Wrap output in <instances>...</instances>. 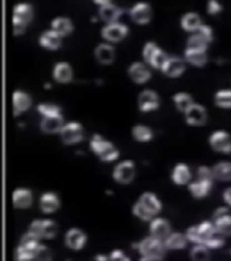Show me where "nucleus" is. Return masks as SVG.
Instances as JSON below:
<instances>
[{
	"mask_svg": "<svg viewBox=\"0 0 231 261\" xmlns=\"http://www.w3.org/2000/svg\"><path fill=\"white\" fill-rule=\"evenodd\" d=\"M222 10V7L218 0H209L207 4V11L210 15H217Z\"/></svg>",
	"mask_w": 231,
	"mask_h": 261,
	"instance_id": "nucleus-47",
	"label": "nucleus"
},
{
	"mask_svg": "<svg viewBox=\"0 0 231 261\" xmlns=\"http://www.w3.org/2000/svg\"><path fill=\"white\" fill-rule=\"evenodd\" d=\"M132 136L139 143H148L154 138V132L146 125L137 124L133 127Z\"/></svg>",
	"mask_w": 231,
	"mask_h": 261,
	"instance_id": "nucleus-31",
	"label": "nucleus"
},
{
	"mask_svg": "<svg viewBox=\"0 0 231 261\" xmlns=\"http://www.w3.org/2000/svg\"><path fill=\"white\" fill-rule=\"evenodd\" d=\"M38 112L43 115V117L46 116H52L61 114L60 107L52 104H41L38 105Z\"/></svg>",
	"mask_w": 231,
	"mask_h": 261,
	"instance_id": "nucleus-42",
	"label": "nucleus"
},
{
	"mask_svg": "<svg viewBox=\"0 0 231 261\" xmlns=\"http://www.w3.org/2000/svg\"><path fill=\"white\" fill-rule=\"evenodd\" d=\"M121 15H122V10L118 6L112 4L110 2H107L100 6L99 17L107 24L118 21V19L121 17Z\"/></svg>",
	"mask_w": 231,
	"mask_h": 261,
	"instance_id": "nucleus-23",
	"label": "nucleus"
},
{
	"mask_svg": "<svg viewBox=\"0 0 231 261\" xmlns=\"http://www.w3.org/2000/svg\"><path fill=\"white\" fill-rule=\"evenodd\" d=\"M191 257L195 261L209 260L210 249L203 244H196L191 250Z\"/></svg>",
	"mask_w": 231,
	"mask_h": 261,
	"instance_id": "nucleus-37",
	"label": "nucleus"
},
{
	"mask_svg": "<svg viewBox=\"0 0 231 261\" xmlns=\"http://www.w3.org/2000/svg\"><path fill=\"white\" fill-rule=\"evenodd\" d=\"M228 212H229V209L227 207H225V206L218 207V209H215L214 213H213V219L222 216L224 214L228 213Z\"/></svg>",
	"mask_w": 231,
	"mask_h": 261,
	"instance_id": "nucleus-49",
	"label": "nucleus"
},
{
	"mask_svg": "<svg viewBox=\"0 0 231 261\" xmlns=\"http://www.w3.org/2000/svg\"><path fill=\"white\" fill-rule=\"evenodd\" d=\"M58 232V226L51 220H43L40 222V233L41 239H52Z\"/></svg>",
	"mask_w": 231,
	"mask_h": 261,
	"instance_id": "nucleus-33",
	"label": "nucleus"
},
{
	"mask_svg": "<svg viewBox=\"0 0 231 261\" xmlns=\"http://www.w3.org/2000/svg\"><path fill=\"white\" fill-rule=\"evenodd\" d=\"M64 126V118L62 114L43 117L41 123V129L46 134H55L61 132Z\"/></svg>",
	"mask_w": 231,
	"mask_h": 261,
	"instance_id": "nucleus-25",
	"label": "nucleus"
},
{
	"mask_svg": "<svg viewBox=\"0 0 231 261\" xmlns=\"http://www.w3.org/2000/svg\"><path fill=\"white\" fill-rule=\"evenodd\" d=\"M108 259L120 261L129 260V257H127V256L125 255V253L123 252L122 250H120V249H115V250H113V251L110 253V255H109V257H108Z\"/></svg>",
	"mask_w": 231,
	"mask_h": 261,
	"instance_id": "nucleus-48",
	"label": "nucleus"
},
{
	"mask_svg": "<svg viewBox=\"0 0 231 261\" xmlns=\"http://www.w3.org/2000/svg\"><path fill=\"white\" fill-rule=\"evenodd\" d=\"M96 59L102 65H110L115 59V48L110 44H99L95 49Z\"/></svg>",
	"mask_w": 231,
	"mask_h": 261,
	"instance_id": "nucleus-20",
	"label": "nucleus"
},
{
	"mask_svg": "<svg viewBox=\"0 0 231 261\" xmlns=\"http://www.w3.org/2000/svg\"><path fill=\"white\" fill-rule=\"evenodd\" d=\"M14 206L17 209H27L33 203V193L30 190L20 188L13 192Z\"/></svg>",
	"mask_w": 231,
	"mask_h": 261,
	"instance_id": "nucleus-21",
	"label": "nucleus"
},
{
	"mask_svg": "<svg viewBox=\"0 0 231 261\" xmlns=\"http://www.w3.org/2000/svg\"><path fill=\"white\" fill-rule=\"evenodd\" d=\"M132 211L133 214L136 217L138 218L143 222H150L154 218L142 206L141 203L138 200L133 206Z\"/></svg>",
	"mask_w": 231,
	"mask_h": 261,
	"instance_id": "nucleus-41",
	"label": "nucleus"
},
{
	"mask_svg": "<svg viewBox=\"0 0 231 261\" xmlns=\"http://www.w3.org/2000/svg\"><path fill=\"white\" fill-rule=\"evenodd\" d=\"M215 105L219 108H231V90L230 89H223L219 90L215 94Z\"/></svg>",
	"mask_w": 231,
	"mask_h": 261,
	"instance_id": "nucleus-36",
	"label": "nucleus"
},
{
	"mask_svg": "<svg viewBox=\"0 0 231 261\" xmlns=\"http://www.w3.org/2000/svg\"><path fill=\"white\" fill-rule=\"evenodd\" d=\"M172 100H174L176 108L183 113H184L187 108L193 104V97L184 92L176 94L172 97Z\"/></svg>",
	"mask_w": 231,
	"mask_h": 261,
	"instance_id": "nucleus-34",
	"label": "nucleus"
},
{
	"mask_svg": "<svg viewBox=\"0 0 231 261\" xmlns=\"http://www.w3.org/2000/svg\"><path fill=\"white\" fill-rule=\"evenodd\" d=\"M96 259H97V260L105 261L107 260V259H108V257H106V256H104V255H99V256H97V257H96Z\"/></svg>",
	"mask_w": 231,
	"mask_h": 261,
	"instance_id": "nucleus-51",
	"label": "nucleus"
},
{
	"mask_svg": "<svg viewBox=\"0 0 231 261\" xmlns=\"http://www.w3.org/2000/svg\"><path fill=\"white\" fill-rule=\"evenodd\" d=\"M129 34V27L120 22H112L104 26L101 30L103 38L107 42L116 43L124 39Z\"/></svg>",
	"mask_w": 231,
	"mask_h": 261,
	"instance_id": "nucleus-5",
	"label": "nucleus"
},
{
	"mask_svg": "<svg viewBox=\"0 0 231 261\" xmlns=\"http://www.w3.org/2000/svg\"><path fill=\"white\" fill-rule=\"evenodd\" d=\"M194 33H197L198 35H201V37H203L209 44L213 39V31L210 26L201 24Z\"/></svg>",
	"mask_w": 231,
	"mask_h": 261,
	"instance_id": "nucleus-44",
	"label": "nucleus"
},
{
	"mask_svg": "<svg viewBox=\"0 0 231 261\" xmlns=\"http://www.w3.org/2000/svg\"><path fill=\"white\" fill-rule=\"evenodd\" d=\"M198 180H203V181H212L213 182V173L212 169L208 166L202 165L198 167L197 169Z\"/></svg>",
	"mask_w": 231,
	"mask_h": 261,
	"instance_id": "nucleus-46",
	"label": "nucleus"
},
{
	"mask_svg": "<svg viewBox=\"0 0 231 261\" xmlns=\"http://www.w3.org/2000/svg\"><path fill=\"white\" fill-rule=\"evenodd\" d=\"M209 144L213 151L228 154L231 152V137L227 132L216 130L210 135Z\"/></svg>",
	"mask_w": 231,
	"mask_h": 261,
	"instance_id": "nucleus-6",
	"label": "nucleus"
},
{
	"mask_svg": "<svg viewBox=\"0 0 231 261\" xmlns=\"http://www.w3.org/2000/svg\"><path fill=\"white\" fill-rule=\"evenodd\" d=\"M184 113L185 121L191 126H202L207 122V112L202 105L193 103Z\"/></svg>",
	"mask_w": 231,
	"mask_h": 261,
	"instance_id": "nucleus-9",
	"label": "nucleus"
},
{
	"mask_svg": "<svg viewBox=\"0 0 231 261\" xmlns=\"http://www.w3.org/2000/svg\"><path fill=\"white\" fill-rule=\"evenodd\" d=\"M223 200L225 203L231 207V187H228L223 192Z\"/></svg>",
	"mask_w": 231,
	"mask_h": 261,
	"instance_id": "nucleus-50",
	"label": "nucleus"
},
{
	"mask_svg": "<svg viewBox=\"0 0 231 261\" xmlns=\"http://www.w3.org/2000/svg\"><path fill=\"white\" fill-rule=\"evenodd\" d=\"M184 235L186 237L188 242H192L195 245L196 244H202V240H201V237L198 233L196 226H192L188 228Z\"/></svg>",
	"mask_w": 231,
	"mask_h": 261,
	"instance_id": "nucleus-45",
	"label": "nucleus"
},
{
	"mask_svg": "<svg viewBox=\"0 0 231 261\" xmlns=\"http://www.w3.org/2000/svg\"><path fill=\"white\" fill-rule=\"evenodd\" d=\"M203 245L209 249H218L225 245V237L219 234L218 231H215L212 235L204 240Z\"/></svg>",
	"mask_w": 231,
	"mask_h": 261,
	"instance_id": "nucleus-38",
	"label": "nucleus"
},
{
	"mask_svg": "<svg viewBox=\"0 0 231 261\" xmlns=\"http://www.w3.org/2000/svg\"><path fill=\"white\" fill-rule=\"evenodd\" d=\"M129 75L134 83L142 84L149 81L152 77V72L146 64L135 62L129 66Z\"/></svg>",
	"mask_w": 231,
	"mask_h": 261,
	"instance_id": "nucleus-10",
	"label": "nucleus"
},
{
	"mask_svg": "<svg viewBox=\"0 0 231 261\" xmlns=\"http://www.w3.org/2000/svg\"><path fill=\"white\" fill-rule=\"evenodd\" d=\"M211 169L215 180L220 182H230L231 161H219Z\"/></svg>",
	"mask_w": 231,
	"mask_h": 261,
	"instance_id": "nucleus-28",
	"label": "nucleus"
},
{
	"mask_svg": "<svg viewBox=\"0 0 231 261\" xmlns=\"http://www.w3.org/2000/svg\"><path fill=\"white\" fill-rule=\"evenodd\" d=\"M65 242L69 248L79 250L85 246L87 237L83 231L79 229H71L65 236Z\"/></svg>",
	"mask_w": 231,
	"mask_h": 261,
	"instance_id": "nucleus-18",
	"label": "nucleus"
},
{
	"mask_svg": "<svg viewBox=\"0 0 231 261\" xmlns=\"http://www.w3.org/2000/svg\"><path fill=\"white\" fill-rule=\"evenodd\" d=\"M137 104L142 113H151L160 107V98L153 90H144L139 94Z\"/></svg>",
	"mask_w": 231,
	"mask_h": 261,
	"instance_id": "nucleus-8",
	"label": "nucleus"
},
{
	"mask_svg": "<svg viewBox=\"0 0 231 261\" xmlns=\"http://www.w3.org/2000/svg\"><path fill=\"white\" fill-rule=\"evenodd\" d=\"M90 149L105 162H112L119 159L120 151L111 142L103 138L101 135H94L90 140Z\"/></svg>",
	"mask_w": 231,
	"mask_h": 261,
	"instance_id": "nucleus-2",
	"label": "nucleus"
},
{
	"mask_svg": "<svg viewBox=\"0 0 231 261\" xmlns=\"http://www.w3.org/2000/svg\"><path fill=\"white\" fill-rule=\"evenodd\" d=\"M138 201L142 206L149 212L153 217H155L162 210V202L159 200L158 197L154 192H144L139 197Z\"/></svg>",
	"mask_w": 231,
	"mask_h": 261,
	"instance_id": "nucleus-14",
	"label": "nucleus"
},
{
	"mask_svg": "<svg viewBox=\"0 0 231 261\" xmlns=\"http://www.w3.org/2000/svg\"><path fill=\"white\" fill-rule=\"evenodd\" d=\"M188 243L186 237L181 232H171L163 240V245L166 250H181L184 249Z\"/></svg>",
	"mask_w": 231,
	"mask_h": 261,
	"instance_id": "nucleus-22",
	"label": "nucleus"
},
{
	"mask_svg": "<svg viewBox=\"0 0 231 261\" xmlns=\"http://www.w3.org/2000/svg\"><path fill=\"white\" fill-rule=\"evenodd\" d=\"M51 28L62 36L67 35L73 32V22L70 18L58 17L51 21Z\"/></svg>",
	"mask_w": 231,
	"mask_h": 261,
	"instance_id": "nucleus-30",
	"label": "nucleus"
},
{
	"mask_svg": "<svg viewBox=\"0 0 231 261\" xmlns=\"http://www.w3.org/2000/svg\"><path fill=\"white\" fill-rule=\"evenodd\" d=\"M196 228H197L198 233L202 240V244L205 239H208L216 231L213 222H209V221L201 222L200 224L196 225Z\"/></svg>",
	"mask_w": 231,
	"mask_h": 261,
	"instance_id": "nucleus-39",
	"label": "nucleus"
},
{
	"mask_svg": "<svg viewBox=\"0 0 231 261\" xmlns=\"http://www.w3.org/2000/svg\"><path fill=\"white\" fill-rule=\"evenodd\" d=\"M184 58L190 65L202 67L208 63L207 50L195 49V48H185Z\"/></svg>",
	"mask_w": 231,
	"mask_h": 261,
	"instance_id": "nucleus-17",
	"label": "nucleus"
},
{
	"mask_svg": "<svg viewBox=\"0 0 231 261\" xmlns=\"http://www.w3.org/2000/svg\"><path fill=\"white\" fill-rule=\"evenodd\" d=\"M34 16L33 7L28 3H19L14 7L13 18H12V24H13L14 34L20 35L25 29L26 26L29 22L32 20Z\"/></svg>",
	"mask_w": 231,
	"mask_h": 261,
	"instance_id": "nucleus-3",
	"label": "nucleus"
},
{
	"mask_svg": "<svg viewBox=\"0 0 231 261\" xmlns=\"http://www.w3.org/2000/svg\"><path fill=\"white\" fill-rule=\"evenodd\" d=\"M32 99L26 92L17 90L13 94L14 114L17 116L30 108Z\"/></svg>",
	"mask_w": 231,
	"mask_h": 261,
	"instance_id": "nucleus-19",
	"label": "nucleus"
},
{
	"mask_svg": "<svg viewBox=\"0 0 231 261\" xmlns=\"http://www.w3.org/2000/svg\"><path fill=\"white\" fill-rule=\"evenodd\" d=\"M209 47V43L197 33H193L189 37L186 44V48H195V49H202L207 50Z\"/></svg>",
	"mask_w": 231,
	"mask_h": 261,
	"instance_id": "nucleus-40",
	"label": "nucleus"
},
{
	"mask_svg": "<svg viewBox=\"0 0 231 261\" xmlns=\"http://www.w3.org/2000/svg\"><path fill=\"white\" fill-rule=\"evenodd\" d=\"M215 230L219 234L227 237L231 236V214H224L222 216L213 219Z\"/></svg>",
	"mask_w": 231,
	"mask_h": 261,
	"instance_id": "nucleus-32",
	"label": "nucleus"
},
{
	"mask_svg": "<svg viewBox=\"0 0 231 261\" xmlns=\"http://www.w3.org/2000/svg\"><path fill=\"white\" fill-rule=\"evenodd\" d=\"M83 128L80 122H71L65 124L61 130V137L66 144L80 143L83 139Z\"/></svg>",
	"mask_w": 231,
	"mask_h": 261,
	"instance_id": "nucleus-7",
	"label": "nucleus"
},
{
	"mask_svg": "<svg viewBox=\"0 0 231 261\" xmlns=\"http://www.w3.org/2000/svg\"><path fill=\"white\" fill-rule=\"evenodd\" d=\"M39 43L43 48L49 50H55L59 48L62 45V35H59L54 30L44 31L42 35H40Z\"/></svg>",
	"mask_w": 231,
	"mask_h": 261,
	"instance_id": "nucleus-24",
	"label": "nucleus"
},
{
	"mask_svg": "<svg viewBox=\"0 0 231 261\" xmlns=\"http://www.w3.org/2000/svg\"><path fill=\"white\" fill-rule=\"evenodd\" d=\"M73 68L66 62L56 64L53 68V77L59 83H69L73 79Z\"/></svg>",
	"mask_w": 231,
	"mask_h": 261,
	"instance_id": "nucleus-26",
	"label": "nucleus"
},
{
	"mask_svg": "<svg viewBox=\"0 0 231 261\" xmlns=\"http://www.w3.org/2000/svg\"><path fill=\"white\" fill-rule=\"evenodd\" d=\"M185 63L184 60L177 57H169L164 63L161 71L168 77L176 78L184 74L185 71Z\"/></svg>",
	"mask_w": 231,
	"mask_h": 261,
	"instance_id": "nucleus-13",
	"label": "nucleus"
},
{
	"mask_svg": "<svg viewBox=\"0 0 231 261\" xmlns=\"http://www.w3.org/2000/svg\"><path fill=\"white\" fill-rule=\"evenodd\" d=\"M192 180V171L186 163L180 162L177 163L171 171V181L176 185L183 186L191 183Z\"/></svg>",
	"mask_w": 231,
	"mask_h": 261,
	"instance_id": "nucleus-15",
	"label": "nucleus"
},
{
	"mask_svg": "<svg viewBox=\"0 0 231 261\" xmlns=\"http://www.w3.org/2000/svg\"><path fill=\"white\" fill-rule=\"evenodd\" d=\"M168 55L163 51L162 48H157L155 49L154 54L151 56L149 60L147 62V65L155 69L161 70L164 63L168 59Z\"/></svg>",
	"mask_w": 231,
	"mask_h": 261,
	"instance_id": "nucleus-35",
	"label": "nucleus"
},
{
	"mask_svg": "<svg viewBox=\"0 0 231 261\" xmlns=\"http://www.w3.org/2000/svg\"><path fill=\"white\" fill-rule=\"evenodd\" d=\"M212 181H203L197 179L195 182L189 183V192L195 199H203L209 195L212 189Z\"/></svg>",
	"mask_w": 231,
	"mask_h": 261,
	"instance_id": "nucleus-16",
	"label": "nucleus"
},
{
	"mask_svg": "<svg viewBox=\"0 0 231 261\" xmlns=\"http://www.w3.org/2000/svg\"><path fill=\"white\" fill-rule=\"evenodd\" d=\"M133 248L137 249L141 255L140 260L145 261L162 260L163 254L166 251L163 241L151 235L134 244Z\"/></svg>",
	"mask_w": 231,
	"mask_h": 261,
	"instance_id": "nucleus-1",
	"label": "nucleus"
},
{
	"mask_svg": "<svg viewBox=\"0 0 231 261\" xmlns=\"http://www.w3.org/2000/svg\"><path fill=\"white\" fill-rule=\"evenodd\" d=\"M136 175V164L131 160L120 161L116 165L112 176L116 182L120 184H129Z\"/></svg>",
	"mask_w": 231,
	"mask_h": 261,
	"instance_id": "nucleus-4",
	"label": "nucleus"
},
{
	"mask_svg": "<svg viewBox=\"0 0 231 261\" xmlns=\"http://www.w3.org/2000/svg\"><path fill=\"white\" fill-rule=\"evenodd\" d=\"M201 24L202 23L200 15L195 12L186 13L181 19V26L183 29L191 33H194L197 30L198 27L201 26Z\"/></svg>",
	"mask_w": 231,
	"mask_h": 261,
	"instance_id": "nucleus-29",
	"label": "nucleus"
},
{
	"mask_svg": "<svg viewBox=\"0 0 231 261\" xmlns=\"http://www.w3.org/2000/svg\"><path fill=\"white\" fill-rule=\"evenodd\" d=\"M150 235L163 241L171 232V225L163 218L154 217L150 221Z\"/></svg>",
	"mask_w": 231,
	"mask_h": 261,
	"instance_id": "nucleus-11",
	"label": "nucleus"
},
{
	"mask_svg": "<svg viewBox=\"0 0 231 261\" xmlns=\"http://www.w3.org/2000/svg\"><path fill=\"white\" fill-rule=\"evenodd\" d=\"M129 14L133 21L136 22L138 25L148 24L153 16L151 7L145 2H140L135 5L132 9H130Z\"/></svg>",
	"mask_w": 231,
	"mask_h": 261,
	"instance_id": "nucleus-12",
	"label": "nucleus"
},
{
	"mask_svg": "<svg viewBox=\"0 0 231 261\" xmlns=\"http://www.w3.org/2000/svg\"><path fill=\"white\" fill-rule=\"evenodd\" d=\"M60 206V200L53 192H46L40 199V208L45 213L54 212Z\"/></svg>",
	"mask_w": 231,
	"mask_h": 261,
	"instance_id": "nucleus-27",
	"label": "nucleus"
},
{
	"mask_svg": "<svg viewBox=\"0 0 231 261\" xmlns=\"http://www.w3.org/2000/svg\"><path fill=\"white\" fill-rule=\"evenodd\" d=\"M51 258V250L43 245H39L38 248L34 252V259L36 260H50Z\"/></svg>",
	"mask_w": 231,
	"mask_h": 261,
	"instance_id": "nucleus-43",
	"label": "nucleus"
}]
</instances>
